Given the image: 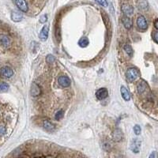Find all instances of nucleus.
Segmentation results:
<instances>
[{"label":"nucleus","mask_w":158,"mask_h":158,"mask_svg":"<svg viewBox=\"0 0 158 158\" xmlns=\"http://www.w3.org/2000/svg\"><path fill=\"white\" fill-rule=\"evenodd\" d=\"M124 50H125V51L127 52V54L130 57H132V56H133L134 52H133V49H132V48H131L130 45L126 44V45L124 46Z\"/></svg>","instance_id":"nucleus-21"},{"label":"nucleus","mask_w":158,"mask_h":158,"mask_svg":"<svg viewBox=\"0 0 158 158\" xmlns=\"http://www.w3.org/2000/svg\"><path fill=\"white\" fill-rule=\"evenodd\" d=\"M0 43L4 48H9L11 45V41L10 37L6 35H2L0 36Z\"/></svg>","instance_id":"nucleus-12"},{"label":"nucleus","mask_w":158,"mask_h":158,"mask_svg":"<svg viewBox=\"0 0 158 158\" xmlns=\"http://www.w3.org/2000/svg\"><path fill=\"white\" fill-rule=\"evenodd\" d=\"M89 39L87 37H82L80 39V41H78V45L82 47V48H85L89 45Z\"/></svg>","instance_id":"nucleus-20"},{"label":"nucleus","mask_w":158,"mask_h":158,"mask_svg":"<svg viewBox=\"0 0 158 158\" xmlns=\"http://www.w3.org/2000/svg\"><path fill=\"white\" fill-rule=\"evenodd\" d=\"M14 3L18 6V8L22 12H27L28 11V4L25 0H14Z\"/></svg>","instance_id":"nucleus-6"},{"label":"nucleus","mask_w":158,"mask_h":158,"mask_svg":"<svg viewBox=\"0 0 158 158\" xmlns=\"http://www.w3.org/2000/svg\"><path fill=\"white\" fill-rule=\"evenodd\" d=\"M96 2H97V3H99L100 6H104V7L108 6V2H107V0H96Z\"/></svg>","instance_id":"nucleus-26"},{"label":"nucleus","mask_w":158,"mask_h":158,"mask_svg":"<svg viewBox=\"0 0 158 158\" xmlns=\"http://www.w3.org/2000/svg\"><path fill=\"white\" fill-rule=\"evenodd\" d=\"M126 75H127V80L130 82H133L134 81H135L136 79L140 76V73H139L138 69L134 68V67H131V68H129L127 70V71L126 73Z\"/></svg>","instance_id":"nucleus-1"},{"label":"nucleus","mask_w":158,"mask_h":158,"mask_svg":"<svg viewBox=\"0 0 158 158\" xmlns=\"http://www.w3.org/2000/svg\"><path fill=\"white\" fill-rule=\"evenodd\" d=\"M134 132L136 135H139L141 132V128L139 125H135L134 127Z\"/></svg>","instance_id":"nucleus-25"},{"label":"nucleus","mask_w":158,"mask_h":158,"mask_svg":"<svg viewBox=\"0 0 158 158\" xmlns=\"http://www.w3.org/2000/svg\"><path fill=\"white\" fill-rule=\"evenodd\" d=\"M137 25L140 29H142V30L146 29L148 28V23L146 18L142 15H140L137 19Z\"/></svg>","instance_id":"nucleus-3"},{"label":"nucleus","mask_w":158,"mask_h":158,"mask_svg":"<svg viewBox=\"0 0 158 158\" xmlns=\"http://www.w3.org/2000/svg\"><path fill=\"white\" fill-rule=\"evenodd\" d=\"M9 89V85L6 82H1L0 83V92H6Z\"/></svg>","instance_id":"nucleus-24"},{"label":"nucleus","mask_w":158,"mask_h":158,"mask_svg":"<svg viewBox=\"0 0 158 158\" xmlns=\"http://www.w3.org/2000/svg\"><path fill=\"white\" fill-rule=\"evenodd\" d=\"M123 138V132L120 130H115L114 131V134H113V139L115 141H120Z\"/></svg>","instance_id":"nucleus-18"},{"label":"nucleus","mask_w":158,"mask_h":158,"mask_svg":"<svg viewBox=\"0 0 158 158\" xmlns=\"http://www.w3.org/2000/svg\"><path fill=\"white\" fill-rule=\"evenodd\" d=\"M43 127L45 130H47L48 131H53L56 129V126L54 123H52L51 122L48 121V120H44L43 122Z\"/></svg>","instance_id":"nucleus-17"},{"label":"nucleus","mask_w":158,"mask_h":158,"mask_svg":"<svg viewBox=\"0 0 158 158\" xmlns=\"http://www.w3.org/2000/svg\"><path fill=\"white\" fill-rule=\"evenodd\" d=\"M102 147L104 150L106 151H110L112 149V145L108 141H104L102 143Z\"/></svg>","instance_id":"nucleus-22"},{"label":"nucleus","mask_w":158,"mask_h":158,"mask_svg":"<svg viewBox=\"0 0 158 158\" xmlns=\"http://www.w3.org/2000/svg\"><path fill=\"white\" fill-rule=\"evenodd\" d=\"M122 22L124 25V27L127 29H130L131 27H132V21L130 18H128L127 16H124L122 18Z\"/></svg>","instance_id":"nucleus-16"},{"label":"nucleus","mask_w":158,"mask_h":158,"mask_svg":"<svg viewBox=\"0 0 158 158\" xmlns=\"http://www.w3.org/2000/svg\"><path fill=\"white\" fill-rule=\"evenodd\" d=\"M48 32H49L48 25H44L43 27V29H41V33H40V34H39L40 39H41V41H46V40L48 39Z\"/></svg>","instance_id":"nucleus-10"},{"label":"nucleus","mask_w":158,"mask_h":158,"mask_svg":"<svg viewBox=\"0 0 158 158\" xmlns=\"http://www.w3.org/2000/svg\"><path fill=\"white\" fill-rule=\"evenodd\" d=\"M48 20V16L47 15H43L41 17V18H40V22L41 23H45Z\"/></svg>","instance_id":"nucleus-28"},{"label":"nucleus","mask_w":158,"mask_h":158,"mask_svg":"<svg viewBox=\"0 0 158 158\" xmlns=\"http://www.w3.org/2000/svg\"><path fill=\"white\" fill-rule=\"evenodd\" d=\"M120 92H121V95H122L123 98L126 101H128V100H130V94L129 91L127 90V89L125 86H121Z\"/></svg>","instance_id":"nucleus-15"},{"label":"nucleus","mask_w":158,"mask_h":158,"mask_svg":"<svg viewBox=\"0 0 158 158\" xmlns=\"http://www.w3.org/2000/svg\"><path fill=\"white\" fill-rule=\"evenodd\" d=\"M148 3L146 0H140L138 2V7L139 10H146L148 9Z\"/></svg>","instance_id":"nucleus-19"},{"label":"nucleus","mask_w":158,"mask_h":158,"mask_svg":"<svg viewBox=\"0 0 158 158\" xmlns=\"http://www.w3.org/2000/svg\"><path fill=\"white\" fill-rule=\"evenodd\" d=\"M154 26H155L156 29H158V20H157V19H156L155 21H154Z\"/></svg>","instance_id":"nucleus-30"},{"label":"nucleus","mask_w":158,"mask_h":158,"mask_svg":"<svg viewBox=\"0 0 158 158\" xmlns=\"http://www.w3.org/2000/svg\"><path fill=\"white\" fill-rule=\"evenodd\" d=\"M41 93V89L37 84L33 83L31 85V95L33 97H38Z\"/></svg>","instance_id":"nucleus-11"},{"label":"nucleus","mask_w":158,"mask_h":158,"mask_svg":"<svg viewBox=\"0 0 158 158\" xmlns=\"http://www.w3.org/2000/svg\"><path fill=\"white\" fill-rule=\"evenodd\" d=\"M23 15L19 11H13L11 13V19L15 22H19L22 20Z\"/></svg>","instance_id":"nucleus-14"},{"label":"nucleus","mask_w":158,"mask_h":158,"mask_svg":"<svg viewBox=\"0 0 158 158\" xmlns=\"http://www.w3.org/2000/svg\"><path fill=\"white\" fill-rule=\"evenodd\" d=\"M0 75L6 78H10L14 75V70L10 67H3L0 69Z\"/></svg>","instance_id":"nucleus-2"},{"label":"nucleus","mask_w":158,"mask_h":158,"mask_svg":"<svg viewBox=\"0 0 158 158\" xmlns=\"http://www.w3.org/2000/svg\"><path fill=\"white\" fill-rule=\"evenodd\" d=\"M1 120H2V116L0 115V139L4 138L7 135V130H8L6 124Z\"/></svg>","instance_id":"nucleus-8"},{"label":"nucleus","mask_w":158,"mask_h":158,"mask_svg":"<svg viewBox=\"0 0 158 158\" xmlns=\"http://www.w3.org/2000/svg\"><path fill=\"white\" fill-rule=\"evenodd\" d=\"M156 157V153H155V152H153L150 155H149V158H155Z\"/></svg>","instance_id":"nucleus-31"},{"label":"nucleus","mask_w":158,"mask_h":158,"mask_svg":"<svg viewBox=\"0 0 158 158\" xmlns=\"http://www.w3.org/2000/svg\"><path fill=\"white\" fill-rule=\"evenodd\" d=\"M140 147H141V141L138 139H134L130 143V149L132 152L138 153L140 151Z\"/></svg>","instance_id":"nucleus-7"},{"label":"nucleus","mask_w":158,"mask_h":158,"mask_svg":"<svg viewBox=\"0 0 158 158\" xmlns=\"http://www.w3.org/2000/svg\"><path fill=\"white\" fill-rule=\"evenodd\" d=\"M47 62L48 63H51V62H53L55 61V57L53 56H51V55H49L47 56V59H46Z\"/></svg>","instance_id":"nucleus-27"},{"label":"nucleus","mask_w":158,"mask_h":158,"mask_svg":"<svg viewBox=\"0 0 158 158\" xmlns=\"http://www.w3.org/2000/svg\"><path fill=\"white\" fill-rule=\"evenodd\" d=\"M63 116H64V111L63 110H59V111H58L56 112V114L55 115V119L56 120L59 121V120H62V119L63 118Z\"/></svg>","instance_id":"nucleus-23"},{"label":"nucleus","mask_w":158,"mask_h":158,"mask_svg":"<svg viewBox=\"0 0 158 158\" xmlns=\"http://www.w3.org/2000/svg\"><path fill=\"white\" fill-rule=\"evenodd\" d=\"M96 97L98 100H104L108 97V91L105 88L99 89L96 92Z\"/></svg>","instance_id":"nucleus-5"},{"label":"nucleus","mask_w":158,"mask_h":158,"mask_svg":"<svg viewBox=\"0 0 158 158\" xmlns=\"http://www.w3.org/2000/svg\"><path fill=\"white\" fill-rule=\"evenodd\" d=\"M137 88H138V93L139 94H142V93H145V92H146V89H148V85H147V83L146 82L141 80L138 84V87Z\"/></svg>","instance_id":"nucleus-13"},{"label":"nucleus","mask_w":158,"mask_h":158,"mask_svg":"<svg viewBox=\"0 0 158 158\" xmlns=\"http://www.w3.org/2000/svg\"><path fill=\"white\" fill-rule=\"evenodd\" d=\"M58 82L63 88H67L71 84L70 79L67 76H60L58 78Z\"/></svg>","instance_id":"nucleus-4"},{"label":"nucleus","mask_w":158,"mask_h":158,"mask_svg":"<svg viewBox=\"0 0 158 158\" xmlns=\"http://www.w3.org/2000/svg\"><path fill=\"white\" fill-rule=\"evenodd\" d=\"M122 11L123 12V14H125L127 16L132 15L134 13V8L131 6L130 5L127 3H124L122 5Z\"/></svg>","instance_id":"nucleus-9"},{"label":"nucleus","mask_w":158,"mask_h":158,"mask_svg":"<svg viewBox=\"0 0 158 158\" xmlns=\"http://www.w3.org/2000/svg\"><path fill=\"white\" fill-rule=\"evenodd\" d=\"M152 36H153V39L154 40L155 43H157V40H158V38H157V36H158V33H157V32H156H156H153Z\"/></svg>","instance_id":"nucleus-29"}]
</instances>
